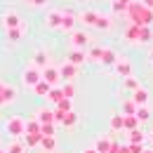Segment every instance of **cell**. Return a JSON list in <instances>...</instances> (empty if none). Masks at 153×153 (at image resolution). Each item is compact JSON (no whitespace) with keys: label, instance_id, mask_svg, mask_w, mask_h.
I'll return each mask as SVG.
<instances>
[{"label":"cell","instance_id":"cell-46","mask_svg":"<svg viewBox=\"0 0 153 153\" xmlns=\"http://www.w3.org/2000/svg\"><path fill=\"white\" fill-rule=\"evenodd\" d=\"M26 2H33V0H26Z\"/></svg>","mask_w":153,"mask_h":153},{"label":"cell","instance_id":"cell-1","mask_svg":"<svg viewBox=\"0 0 153 153\" xmlns=\"http://www.w3.org/2000/svg\"><path fill=\"white\" fill-rule=\"evenodd\" d=\"M127 14H130V19H132L134 26H149L153 21V12H151V7H146L144 2H132L130 5V10H127Z\"/></svg>","mask_w":153,"mask_h":153},{"label":"cell","instance_id":"cell-38","mask_svg":"<svg viewBox=\"0 0 153 153\" xmlns=\"http://www.w3.org/2000/svg\"><path fill=\"white\" fill-rule=\"evenodd\" d=\"M40 134H42V137H54V125H42Z\"/></svg>","mask_w":153,"mask_h":153},{"label":"cell","instance_id":"cell-6","mask_svg":"<svg viewBox=\"0 0 153 153\" xmlns=\"http://www.w3.org/2000/svg\"><path fill=\"white\" fill-rule=\"evenodd\" d=\"M36 120H38L40 125H54V123H57V111H52V108H42Z\"/></svg>","mask_w":153,"mask_h":153},{"label":"cell","instance_id":"cell-24","mask_svg":"<svg viewBox=\"0 0 153 153\" xmlns=\"http://www.w3.org/2000/svg\"><path fill=\"white\" fill-rule=\"evenodd\" d=\"M130 5H132L130 0H113V2H111V10L118 14V12H123V10H130Z\"/></svg>","mask_w":153,"mask_h":153},{"label":"cell","instance_id":"cell-14","mask_svg":"<svg viewBox=\"0 0 153 153\" xmlns=\"http://www.w3.org/2000/svg\"><path fill=\"white\" fill-rule=\"evenodd\" d=\"M132 101L137 104V106H146V101H149V92H146L144 87H139V90L132 94Z\"/></svg>","mask_w":153,"mask_h":153},{"label":"cell","instance_id":"cell-3","mask_svg":"<svg viewBox=\"0 0 153 153\" xmlns=\"http://www.w3.org/2000/svg\"><path fill=\"white\" fill-rule=\"evenodd\" d=\"M5 130L12 134V137H26V120L24 118H10Z\"/></svg>","mask_w":153,"mask_h":153},{"label":"cell","instance_id":"cell-18","mask_svg":"<svg viewBox=\"0 0 153 153\" xmlns=\"http://www.w3.org/2000/svg\"><path fill=\"white\" fill-rule=\"evenodd\" d=\"M40 146H42L47 153H52L57 149V139H54V137H42V139H40Z\"/></svg>","mask_w":153,"mask_h":153},{"label":"cell","instance_id":"cell-42","mask_svg":"<svg viewBox=\"0 0 153 153\" xmlns=\"http://www.w3.org/2000/svg\"><path fill=\"white\" fill-rule=\"evenodd\" d=\"M144 5H146V7H153V0H144Z\"/></svg>","mask_w":153,"mask_h":153},{"label":"cell","instance_id":"cell-41","mask_svg":"<svg viewBox=\"0 0 153 153\" xmlns=\"http://www.w3.org/2000/svg\"><path fill=\"white\" fill-rule=\"evenodd\" d=\"M47 0H33V5H45Z\"/></svg>","mask_w":153,"mask_h":153},{"label":"cell","instance_id":"cell-21","mask_svg":"<svg viewBox=\"0 0 153 153\" xmlns=\"http://www.w3.org/2000/svg\"><path fill=\"white\" fill-rule=\"evenodd\" d=\"M5 26H7V31L19 28V26H21V19L17 17V14H7V17H5Z\"/></svg>","mask_w":153,"mask_h":153},{"label":"cell","instance_id":"cell-30","mask_svg":"<svg viewBox=\"0 0 153 153\" xmlns=\"http://www.w3.org/2000/svg\"><path fill=\"white\" fill-rule=\"evenodd\" d=\"M47 99H50V101H54V104H59V101H61V99H66V97H64V92H61V90L52 87V92L47 94Z\"/></svg>","mask_w":153,"mask_h":153},{"label":"cell","instance_id":"cell-39","mask_svg":"<svg viewBox=\"0 0 153 153\" xmlns=\"http://www.w3.org/2000/svg\"><path fill=\"white\" fill-rule=\"evenodd\" d=\"M7 36H10V40L17 42V40L21 38V28H12V31H7Z\"/></svg>","mask_w":153,"mask_h":153},{"label":"cell","instance_id":"cell-12","mask_svg":"<svg viewBox=\"0 0 153 153\" xmlns=\"http://www.w3.org/2000/svg\"><path fill=\"white\" fill-rule=\"evenodd\" d=\"M85 59H87V54H85V50H73L71 54H68V64H73V66H80V64H85Z\"/></svg>","mask_w":153,"mask_h":153},{"label":"cell","instance_id":"cell-35","mask_svg":"<svg viewBox=\"0 0 153 153\" xmlns=\"http://www.w3.org/2000/svg\"><path fill=\"white\" fill-rule=\"evenodd\" d=\"M7 153H24V144L12 141V144H10V149H7Z\"/></svg>","mask_w":153,"mask_h":153},{"label":"cell","instance_id":"cell-13","mask_svg":"<svg viewBox=\"0 0 153 153\" xmlns=\"http://www.w3.org/2000/svg\"><path fill=\"white\" fill-rule=\"evenodd\" d=\"M59 78H61L59 68H52V66H50V68H45V71H42V80H45V82H50V85H54Z\"/></svg>","mask_w":153,"mask_h":153},{"label":"cell","instance_id":"cell-47","mask_svg":"<svg viewBox=\"0 0 153 153\" xmlns=\"http://www.w3.org/2000/svg\"><path fill=\"white\" fill-rule=\"evenodd\" d=\"M151 139H153V134H151Z\"/></svg>","mask_w":153,"mask_h":153},{"label":"cell","instance_id":"cell-26","mask_svg":"<svg viewBox=\"0 0 153 153\" xmlns=\"http://www.w3.org/2000/svg\"><path fill=\"white\" fill-rule=\"evenodd\" d=\"M36 66H38V68H42V71H45V68H50V66H47V54H45L42 50H40V52H36Z\"/></svg>","mask_w":153,"mask_h":153},{"label":"cell","instance_id":"cell-10","mask_svg":"<svg viewBox=\"0 0 153 153\" xmlns=\"http://www.w3.org/2000/svg\"><path fill=\"white\" fill-rule=\"evenodd\" d=\"M59 73H61V78H64L66 82H71V80L76 78V73H78V66H73V64H68V61H66V64L59 68Z\"/></svg>","mask_w":153,"mask_h":153},{"label":"cell","instance_id":"cell-49","mask_svg":"<svg viewBox=\"0 0 153 153\" xmlns=\"http://www.w3.org/2000/svg\"><path fill=\"white\" fill-rule=\"evenodd\" d=\"M151 59H153V54H151Z\"/></svg>","mask_w":153,"mask_h":153},{"label":"cell","instance_id":"cell-32","mask_svg":"<svg viewBox=\"0 0 153 153\" xmlns=\"http://www.w3.org/2000/svg\"><path fill=\"white\" fill-rule=\"evenodd\" d=\"M130 144H144V132H141V130L130 132Z\"/></svg>","mask_w":153,"mask_h":153},{"label":"cell","instance_id":"cell-37","mask_svg":"<svg viewBox=\"0 0 153 153\" xmlns=\"http://www.w3.org/2000/svg\"><path fill=\"white\" fill-rule=\"evenodd\" d=\"M125 87L132 90V92H137V90H139V82H137L134 78H125Z\"/></svg>","mask_w":153,"mask_h":153},{"label":"cell","instance_id":"cell-28","mask_svg":"<svg viewBox=\"0 0 153 153\" xmlns=\"http://www.w3.org/2000/svg\"><path fill=\"white\" fill-rule=\"evenodd\" d=\"M151 38H153L151 28H149V26H141V28H139V42H149Z\"/></svg>","mask_w":153,"mask_h":153},{"label":"cell","instance_id":"cell-8","mask_svg":"<svg viewBox=\"0 0 153 153\" xmlns=\"http://www.w3.org/2000/svg\"><path fill=\"white\" fill-rule=\"evenodd\" d=\"M57 123H61L64 127H73L78 123V115L73 113V111H68V113H59L57 111Z\"/></svg>","mask_w":153,"mask_h":153},{"label":"cell","instance_id":"cell-11","mask_svg":"<svg viewBox=\"0 0 153 153\" xmlns=\"http://www.w3.org/2000/svg\"><path fill=\"white\" fill-rule=\"evenodd\" d=\"M113 144H115V141H111L108 137H101V139H97L94 149L99 153H111V151H113Z\"/></svg>","mask_w":153,"mask_h":153},{"label":"cell","instance_id":"cell-2","mask_svg":"<svg viewBox=\"0 0 153 153\" xmlns=\"http://www.w3.org/2000/svg\"><path fill=\"white\" fill-rule=\"evenodd\" d=\"M78 19L85 21L87 26H97V28H108V26H111V19H108V17H101V14H97V12H92V10L82 12Z\"/></svg>","mask_w":153,"mask_h":153},{"label":"cell","instance_id":"cell-20","mask_svg":"<svg viewBox=\"0 0 153 153\" xmlns=\"http://www.w3.org/2000/svg\"><path fill=\"white\" fill-rule=\"evenodd\" d=\"M111 130L113 132L125 130V115H111Z\"/></svg>","mask_w":153,"mask_h":153},{"label":"cell","instance_id":"cell-17","mask_svg":"<svg viewBox=\"0 0 153 153\" xmlns=\"http://www.w3.org/2000/svg\"><path fill=\"white\" fill-rule=\"evenodd\" d=\"M76 21H78V17H73L71 12H64V24H61V28H64V31H73Z\"/></svg>","mask_w":153,"mask_h":153},{"label":"cell","instance_id":"cell-19","mask_svg":"<svg viewBox=\"0 0 153 153\" xmlns=\"http://www.w3.org/2000/svg\"><path fill=\"white\" fill-rule=\"evenodd\" d=\"M139 111V106L134 104L132 99H127V101H123V115H137Z\"/></svg>","mask_w":153,"mask_h":153},{"label":"cell","instance_id":"cell-5","mask_svg":"<svg viewBox=\"0 0 153 153\" xmlns=\"http://www.w3.org/2000/svg\"><path fill=\"white\" fill-rule=\"evenodd\" d=\"M71 42H73L76 50H85L87 42H90V36H87L85 31H73V33H71Z\"/></svg>","mask_w":153,"mask_h":153},{"label":"cell","instance_id":"cell-22","mask_svg":"<svg viewBox=\"0 0 153 153\" xmlns=\"http://www.w3.org/2000/svg\"><path fill=\"white\" fill-rule=\"evenodd\" d=\"M33 90H36V94H38V97H47V94H50V92H52V85L42 80V82H38V85H36Z\"/></svg>","mask_w":153,"mask_h":153},{"label":"cell","instance_id":"cell-33","mask_svg":"<svg viewBox=\"0 0 153 153\" xmlns=\"http://www.w3.org/2000/svg\"><path fill=\"white\" fill-rule=\"evenodd\" d=\"M87 57H90V59H94V61H101V57H104V47H92Z\"/></svg>","mask_w":153,"mask_h":153},{"label":"cell","instance_id":"cell-16","mask_svg":"<svg viewBox=\"0 0 153 153\" xmlns=\"http://www.w3.org/2000/svg\"><path fill=\"white\" fill-rule=\"evenodd\" d=\"M17 99V90L14 87H5V92L0 94V106L2 104H10V101H14Z\"/></svg>","mask_w":153,"mask_h":153},{"label":"cell","instance_id":"cell-9","mask_svg":"<svg viewBox=\"0 0 153 153\" xmlns=\"http://www.w3.org/2000/svg\"><path fill=\"white\" fill-rule=\"evenodd\" d=\"M113 68H115V73H118V76H123V78H132V66H130V61H127V59H120V61L115 64Z\"/></svg>","mask_w":153,"mask_h":153},{"label":"cell","instance_id":"cell-25","mask_svg":"<svg viewBox=\"0 0 153 153\" xmlns=\"http://www.w3.org/2000/svg\"><path fill=\"white\" fill-rule=\"evenodd\" d=\"M125 130H127V132L139 130V120H137V115H125Z\"/></svg>","mask_w":153,"mask_h":153},{"label":"cell","instance_id":"cell-7","mask_svg":"<svg viewBox=\"0 0 153 153\" xmlns=\"http://www.w3.org/2000/svg\"><path fill=\"white\" fill-rule=\"evenodd\" d=\"M45 21H47V26L50 28H61V24H64V12H47V17H45Z\"/></svg>","mask_w":153,"mask_h":153},{"label":"cell","instance_id":"cell-48","mask_svg":"<svg viewBox=\"0 0 153 153\" xmlns=\"http://www.w3.org/2000/svg\"><path fill=\"white\" fill-rule=\"evenodd\" d=\"M0 153H5V151H0Z\"/></svg>","mask_w":153,"mask_h":153},{"label":"cell","instance_id":"cell-27","mask_svg":"<svg viewBox=\"0 0 153 153\" xmlns=\"http://www.w3.org/2000/svg\"><path fill=\"white\" fill-rule=\"evenodd\" d=\"M125 38H130L132 42H139V26H134V24H132V26L125 31Z\"/></svg>","mask_w":153,"mask_h":153},{"label":"cell","instance_id":"cell-23","mask_svg":"<svg viewBox=\"0 0 153 153\" xmlns=\"http://www.w3.org/2000/svg\"><path fill=\"white\" fill-rule=\"evenodd\" d=\"M40 130H42V125H40L38 120H26V134H40Z\"/></svg>","mask_w":153,"mask_h":153},{"label":"cell","instance_id":"cell-43","mask_svg":"<svg viewBox=\"0 0 153 153\" xmlns=\"http://www.w3.org/2000/svg\"><path fill=\"white\" fill-rule=\"evenodd\" d=\"M5 87H7V85H5V82H0V94L5 92Z\"/></svg>","mask_w":153,"mask_h":153},{"label":"cell","instance_id":"cell-44","mask_svg":"<svg viewBox=\"0 0 153 153\" xmlns=\"http://www.w3.org/2000/svg\"><path fill=\"white\" fill-rule=\"evenodd\" d=\"M85 153H99V151H97V149H87Z\"/></svg>","mask_w":153,"mask_h":153},{"label":"cell","instance_id":"cell-31","mask_svg":"<svg viewBox=\"0 0 153 153\" xmlns=\"http://www.w3.org/2000/svg\"><path fill=\"white\" fill-rule=\"evenodd\" d=\"M149 118H151V111H149L146 106H139V111H137V120H139V123H146Z\"/></svg>","mask_w":153,"mask_h":153},{"label":"cell","instance_id":"cell-45","mask_svg":"<svg viewBox=\"0 0 153 153\" xmlns=\"http://www.w3.org/2000/svg\"><path fill=\"white\" fill-rule=\"evenodd\" d=\"M144 153H153V151H144Z\"/></svg>","mask_w":153,"mask_h":153},{"label":"cell","instance_id":"cell-40","mask_svg":"<svg viewBox=\"0 0 153 153\" xmlns=\"http://www.w3.org/2000/svg\"><path fill=\"white\" fill-rule=\"evenodd\" d=\"M130 151L132 153H144L146 149H144V144H130Z\"/></svg>","mask_w":153,"mask_h":153},{"label":"cell","instance_id":"cell-36","mask_svg":"<svg viewBox=\"0 0 153 153\" xmlns=\"http://www.w3.org/2000/svg\"><path fill=\"white\" fill-rule=\"evenodd\" d=\"M61 92H64L66 99H71V97H73V85H71V82H64V85H61Z\"/></svg>","mask_w":153,"mask_h":153},{"label":"cell","instance_id":"cell-15","mask_svg":"<svg viewBox=\"0 0 153 153\" xmlns=\"http://www.w3.org/2000/svg\"><path fill=\"white\" fill-rule=\"evenodd\" d=\"M101 61L104 64H108V66H115L120 59H118V54H115L113 50H108V47H104V57H101Z\"/></svg>","mask_w":153,"mask_h":153},{"label":"cell","instance_id":"cell-29","mask_svg":"<svg viewBox=\"0 0 153 153\" xmlns=\"http://www.w3.org/2000/svg\"><path fill=\"white\" fill-rule=\"evenodd\" d=\"M40 139H42L40 134H26V137H24V144H26V146H38Z\"/></svg>","mask_w":153,"mask_h":153},{"label":"cell","instance_id":"cell-4","mask_svg":"<svg viewBox=\"0 0 153 153\" xmlns=\"http://www.w3.org/2000/svg\"><path fill=\"white\" fill-rule=\"evenodd\" d=\"M24 82L28 87H36L38 82H42V73H40L38 68H26L24 71Z\"/></svg>","mask_w":153,"mask_h":153},{"label":"cell","instance_id":"cell-34","mask_svg":"<svg viewBox=\"0 0 153 153\" xmlns=\"http://www.w3.org/2000/svg\"><path fill=\"white\" fill-rule=\"evenodd\" d=\"M57 111L59 113H68V111H71V99H61L57 104Z\"/></svg>","mask_w":153,"mask_h":153}]
</instances>
